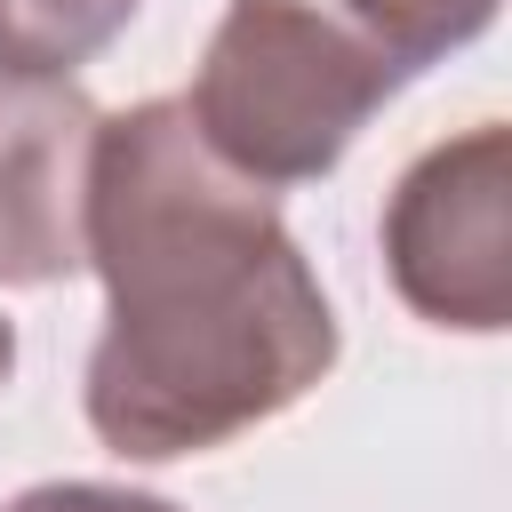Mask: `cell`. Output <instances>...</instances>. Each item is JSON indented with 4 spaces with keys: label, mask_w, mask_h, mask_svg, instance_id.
I'll return each mask as SVG.
<instances>
[{
    "label": "cell",
    "mask_w": 512,
    "mask_h": 512,
    "mask_svg": "<svg viewBox=\"0 0 512 512\" xmlns=\"http://www.w3.org/2000/svg\"><path fill=\"white\" fill-rule=\"evenodd\" d=\"M88 272L104 336L80 376L88 432L128 464L232 448L336 368V304L280 200L232 176L184 96L104 112L88 160Z\"/></svg>",
    "instance_id": "obj_1"
},
{
    "label": "cell",
    "mask_w": 512,
    "mask_h": 512,
    "mask_svg": "<svg viewBox=\"0 0 512 512\" xmlns=\"http://www.w3.org/2000/svg\"><path fill=\"white\" fill-rule=\"evenodd\" d=\"M0 512H184L152 488H112V480H40L24 496H8Z\"/></svg>",
    "instance_id": "obj_7"
},
{
    "label": "cell",
    "mask_w": 512,
    "mask_h": 512,
    "mask_svg": "<svg viewBox=\"0 0 512 512\" xmlns=\"http://www.w3.org/2000/svg\"><path fill=\"white\" fill-rule=\"evenodd\" d=\"M144 0H0V80H72L96 64Z\"/></svg>",
    "instance_id": "obj_5"
},
{
    "label": "cell",
    "mask_w": 512,
    "mask_h": 512,
    "mask_svg": "<svg viewBox=\"0 0 512 512\" xmlns=\"http://www.w3.org/2000/svg\"><path fill=\"white\" fill-rule=\"evenodd\" d=\"M336 8H352V16L408 64V80H416V72H432L440 56L472 48V40L496 24L504 0H336Z\"/></svg>",
    "instance_id": "obj_6"
},
{
    "label": "cell",
    "mask_w": 512,
    "mask_h": 512,
    "mask_svg": "<svg viewBox=\"0 0 512 512\" xmlns=\"http://www.w3.org/2000/svg\"><path fill=\"white\" fill-rule=\"evenodd\" d=\"M408 88V64L336 0H232L192 72L200 144L256 192L320 184Z\"/></svg>",
    "instance_id": "obj_2"
},
{
    "label": "cell",
    "mask_w": 512,
    "mask_h": 512,
    "mask_svg": "<svg viewBox=\"0 0 512 512\" xmlns=\"http://www.w3.org/2000/svg\"><path fill=\"white\" fill-rule=\"evenodd\" d=\"M104 112L72 80H0V288L88 272V160Z\"/></svg>",
    "instance_id": "obj_4"
},
{
    "label": "cell",
    "mask_w": 512,
    "mask_h": 512,
    "mask_svg": "<svg viewBox=\"0 0 512 512\" xmlns=\"http://www.w3.org/2000/svg\"><path fill=\"white\" fill-rule=\"evenodd\" d=\"M376 240L416 320L496 336L512 320V128L480 120L416 152L384 200Z\"/></svg>",
    "instance_id": "obj_3"
},
{
    "label": "cell",
    "mask_w": 512,
    "mask_h": 512,
    "mask_svg": "<svg viewBox=\"0 0 512 512\" xmlns=\"http://www.w3.org/2000/svg\"><path fill=\"white\" fill-rule=\"evenodd\" d=\"M8 376H16V328L0 320V384H8Z\"/></svg>",
    "instance_id": "obj_8"
}]
</instances>
